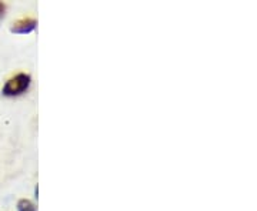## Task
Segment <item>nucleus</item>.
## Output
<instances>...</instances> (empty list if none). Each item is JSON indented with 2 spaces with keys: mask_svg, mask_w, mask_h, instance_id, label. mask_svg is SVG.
Wrapping results in <instances>:
<instances>
[{
  "mask_svg": "<svg viewBox=\"0 0 257 211\" xmlns=\"http://www.w3.org/2000/svg\"><path fill=\"white\" fill-rule=\"evenodd\" d=\"M30 83H32V79H30L29 74L19 73L5 83V86L2 89V93L5 96H8V97L20 96V94H23V93L28 90Z\"/></svg>",
  "mask_w": 257,
  "mask_h": 211,
  "instance_id": "f257e3e1",
  "label": "nucleus"
},
{
  "mask_svg": "<svg viewBox=\"0 0 257 211\" xmlns=\"http://www.w3.org/2000/svg\"><path fill=\"white\" fill-rule=\"evenodd\" d=\"M37 28V22L36 19L33 18H23L16 20L12 28H10V32L12 33H20V35H28V33H32L35 29Z\"/></svg>",
  "mask_w": 257,
  "mask_h": 211,
  "instance_id": "f03ea898",
  "label": "nucleus"
},
{
  "mask_svg": "<svg viewBox=\"0 0 257 211\" xmlns=\"http://www.w3.org/2000/svg\"><path fill=\"white\" fill-rule=\"evenodd\" d=\"M18 211H37L35 204L28 200V198H22L18 202Z\"/></svg>",
  "mask_w": 257,
  "mask_h": 211,
  "instance_id": "7ed1b4c3",
  "label": "nucleus"
},
{
  "mask_svg": "<svg viewBox=\"0 0 257 211\" xmlns=\"http://www.w3.org/2000/svg\"><path fill=\"white\" fill-rule=\"evenodd\" d=\"M5 12H6V5L3 2H0V19L5 16Z\"/></svg>",
  "mask_w": 257,
  "mask_h": 211,
  "instance_id": "20e7f679",
  "label": "nucleus"
}]
</instances>
